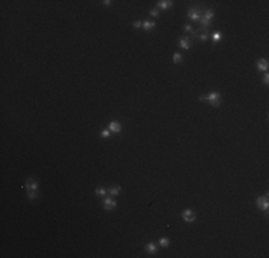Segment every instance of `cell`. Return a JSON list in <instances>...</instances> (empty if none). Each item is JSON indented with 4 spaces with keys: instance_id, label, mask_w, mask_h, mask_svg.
Returning a JSON list of instances; mask_svg holds the SVG:
<instances>
[{
    "instance_id": "1",
    "label": "cell",
    "mask_w": 269,
    "mask_h": 258,
    "mask_svg": "<svg viewBox=\"0 0 269 258\" xmlns=\"http://www.w3.org/2000/svg\"><path fill=\"white\" fill-rule=\"evenodd\" d=\"M201 101H208L209 102V105L210 106H213V108H218L219 105H220V101H222V98H220V93L219 92H210L209 95H202L201 98H199Z\"/></svg>"
},
{
    "instance_id": "2",
    "label": "cell",
    "mask_w": 269,
    "mask_h": 258,
    "mask_svg": "<svg viewBox=\"0 0 269 258\" xmlns=\"http://www.w3.org/2000/svg\"><path fill=\"white\" fill-rule=\"evenodd\" d=\"M215 17V13H213V10H210V9H208L205 13H203V16L201 17V23L203 27H208L209 24H210V22H212V19Z\"/></svg>"
},
{
    "instance_id": "3",
    "label": "cell",
    "mask_w": 269,
    "mask_h": 258,
    "mask_svg": "<svg viewBox=\"0 0 269 258\" xmlns=\"http://www.w3.org/2000/svg\"><path fill=\"white\" fill-rule=\"evenodd\" d=\"M256 205H258V208H259L261 211H268V208H269L268 195H265V196H259V198L256 199Z\"/></svg>"
},
{
    "instance_id": "4",
    "label": "cell",
    "mask_w": 269,
    "mask_h": 258,
    "mask_svg": "<svg viewBox=\"0 0 269 258\" xmlns=\"http://www.w3.org/2000/svg\"><path fill=\"white\" fill-rule=\"evenodd\" d=\"M195 218H196V214H195L192 209H185V211L182 212V220H183L185 222H193Z\"/></svg>"
},
{
    "instance_id": "5",
    "label": "cell",
    "mask_w": 269,
    "mask_h": 258,
    "mask_svg": "<svg viewBox=\"0 0 269 258\" xmlns=\"http://www.w3.org/2000/svg\"><path fill=\"white\" fill-rule=\"evenodd\" d=\"M187 17H189L190 20H201L202 12L199 10V9L192 7V9H189V10H187Z\"/></svg>"
},
{
    "instance_id": "6",
    "label": "cell",
    "mask_w": 269,
    "mask_h": 258,
    "mask_svg": "<svg viewBox=\"0 0 269 258\" xmlns=\"http://www.w3.org/2000/svg\"><path fill=\"white\" fill-rule=\"evenodd\" d=\"M116 206V201L110 196H106V198H103V208L106 209V211H112L113 208Z\"/></svg>"
},
{
    "instance_id": "7",
    "label": "cell",
    "mask_w": 269,
    "mask_h": 258,
    "mask_svg": "<svg viewBox=\"0 0 269 258\" xmlns=\"http://www.w3.org/2000/svg\"><path fill=\"white\" fill-rule=\"evenodd\" d=\"M107 129L110 131V134H119L122 131V125H120V122H118V120H112L109 123Z\"/></svg>"
},
{
    "instance_id": "8",
    "label": "cell",
    "mask_w": 269,
    "mask_h": 258,
    "mask_svg": "<svg viewBox=\"0 0 269 258\" xmlns=\"http://www.w3.org/2000/svg\"><path fill=\"white\" fill-rule=\"evenodd\" d=\"M39 188V184L34 178H27L26 179V189L27 191H37Z\"/></svg>"
},
{
    "instance_id": "9",
    "label": "cell",
    "mask_w": 269,
    "mask_h": 258,
    "mask_svg": "<svg viewBox=\"0 0 269 258\" xmlns=\"http://www.w3.org/2000/svg\"><path fill=\"white\" fill-rule=\"evenodd\" d=\"M256 68L259 69L261 72H266V70H268V68H269L268 60H266V59H259V60L256 62Z\"/></svg>"
},
{
    "instance_id": "10",
    "label": "cell",
    "mask_w": 269,
    "mask_h": 258,
    "mask_svg": "<svg viewBox=\"0 0 269 258\" xmlns=\"http://www.w3.org/2000/svg\"><path fill=\"white\" fill-rule=\"evenodd\" d=\"M190 40H189V37H186V36H182L180 39H179V46H180V49H189L190 48Z\"/></svg>"
},
{
    "instance_id": "11",
    "label": "cell",
    "mask_w": 269,
    "mask_h": 258,
    "mask_svg": "<svg viewBox=\"0 0 269 258\" xmlns=\"http://www.w3.org/2000/svg\"><path fill=\"white\" fill-rule=\"evenodd\" d=\"M172 4H173V1H170V0H160V1H157V7H160V9H163V10L170 9Z\"/></svg>"
},
{
    "instance_id": "12",
    "label": "cell",
    "mask_w": 269,
    "mask_h": 258,
    "mask_svg": "<svg viewBox=\"0 0 269 258\" xmlns=\"http://www.w3.org/2000/svg\"><path fill=\"white\" fill-rule=\"evenodd\" d=\"M155 26H156V23H155V22H151V20H145V22H142V27H143L146 32L153 30V29H155Z\"/></svg>"
},
{
    "instance_id": "13",
    "label": "cell",
    "mask_w": 269,
    "mask_h": 258,
    "mask_svg": "<svg viewBox=\"0 0 269 258\" xmlns=\"http://www.w3.org/2000/svg\"><path fill=\"white\" fill-rule=\"evenodd\" d=\"M157 251V245L155 244V242H149V244H146V252H149V254H155Z\"/></svg>"
},
{
    "instance_id": "14",
    "label": "cell",
    "mask_w": 269,
    "mask_h": 258,
    "mask_svg": "<svg viewBox=\"0 0 269 258\" xmlns=\"http://www.w3.org/2000/svg\"><path fill=\"white\" fill-rule=\"evenodd\" d=\"M109 194H110V196H116V195H119V194H120V187H119V185L112 187V188L109 189Z\"/></svg>"
},
{
    "instance_id": "15",
    "label": "cell",
    "mask_w": 269,
    "mask_h": 258,
    "mask_svg": "<svg viewBox=\"0 0 269 258\" xmlns=\"http://www.w3.org/2000/svg\"><path fill=\"white\" fill-rule=\"evenodd\" d=\"M220 39H222V34L219 33V32H213V33H212V40H213V43L220 42Z\"/></svg>"
},
{
    "instance_id": "16",
    "label": "cell",
    "mask_w": 269,
    "mask_h": 258,
    "mask_svg": "<svg viewBox=\"0 0 269 258\" xmlns=\"http://www.w3.org/2000/svg\"><path fill=\"white\" fill-rule=\"evenodd\" d=\"M182 59H183V56L180 53H175L173 55V63H182Z\"/></svg>"
},
{
    "instance_id": "17",
    "label": "cell",
    "mask_w": 269,
    "mask_h": 258,
    "mask_svg": "<svg viewBox=\"0 0 269 258\" xmlns=\"http://www.w3.org/2000/svg\"><path fill=\"white\" fill-rule=\"evenodd\" d=\"M159 245H160V247H163V248H166V247L169 245V238H166V237L160 238V240H159Z\"/></svg>"
},
{
    "instance_id": "18",
    "label": "cell",
    "mask_w": 269,
    "mask_h": 258,
    "mask_svg": "<svg viewBox=\"0 0 269 258\" xmlns=\"http://www.w3.org/2000/svg\"><path fill=\"white\" fill-rule=\"evenodd\" d=\"M95 194H96L98 196H105V195H106V189H103V188H98L96 191H95Z\"/></svg>"
},
{
    "instance_id": "19",
    "label": "cell",
    "mask_w": 269,
    "mask_h": 258,
    "mask_svg": "<svg viewBox=\"0 0 269 258\" xmlns=\"http://www.w3.org/2000/svg\"><path fill=\"white\" fill-rule=\"evenodd\" d=\"M37 196V191H27V198L29 199H34Z\"/></svg>"
},
{
    "instance_id": "20",
    "label": "cell",
    "mask_w": 269,
    "mask_h": 258,
    "mask_svg": "<svg viewBox=\"0 0 269 258\" xmlns=\"http://www.w3.org/2000/svg\"><path fill=\"white\" fill-rule=\"evenodd\" d=\"M198 37H199V40H202V42H206V40H208V37H209V34L206 33V32H203V33H201Z\"/></svg>"
},
{
    "instance_id": "21",
    "label": "cell",
    "mask_w": 269,
    "mask_h": 258,
    "mask_svg": "<svg viewBox=\"0 0 269 258\" xmlns=\"http://www.w3.org/2000/svg\"><path fill=\"white\" fill-rule=\"evenodd\" d=\"M100 136L102 138H109V136H110V131H109V129H105V131H102Z\"/></svg>"
},
{
    "instance_id": "22",
    "label": "cell",
    "mask_w": 269,
    "mask_h": 258,
    "mask_svg": "<svg viewBox=\"0 0 269 258\" xmlns=\"http://www.w3.org/2000/svg\"><path fill=\"white\" fill-rule=\"evenodd\" d=\"M185 32H187V33H193V29H192V26L190 24H185Z\"/></svg>"
},
{
    "instance_id": "23",
    "label": "cell",
    "mask_w": 269,
    "mask_h": 258,
    "mask_svg": "<svg viewBox=\"0 0 269 258\" xmlns=\"http://www.w3.org/2000/svg\"><path fill=\"white\" fill-rule=\"evenodd\" d=\"M151 15L153 17H159V12H157V9H152V10H151Z\"/></svg>"
},
{
    "instance_id": "24",
    "label": "cell",
    "mask_w": 269,
    "mask_h": 258,
    "mask_svg": "<svg viewBox=\"0 0 269 258\" xmlns=\"http://www.w3.org/2000/svg\"><path fill=\"white\" fill-rule=\"evenodd\" d=\"M133 27H134V29H139V27H142V22L136 20V22L133 23Z\"/></svg>"
},
{
    "instance_id": "25",
    "label": "cell",
    "mask_w": 269,
    "mask_h": 258,
    "mask_svg": "<svg viewBox=\"0 0 269 258\" xmlns=\"http://www.w3.org/2000/svg\"><path fill=\"white\" fill-rule=\"evenodd\" d=\"M268 82H269V75L268 73H265V76H263V83H265V85H268Z\"/></svg>"
},
{
    "instance_id": "26",
    "label": "cell",
    "mask_w": 269,
    "mask_h": 258,
    "mask_svg": "<svg viewBox=\"0 0 269 258\" xmlns=\"http://www.w3.org/2000/svg\"><path fill=\"white\" fill-rule=\"evenodd\" d=\"M103 4H105V6H110V4H112V1H110V0H105V1H103Z\"/></svg>"
}]
</instances>
